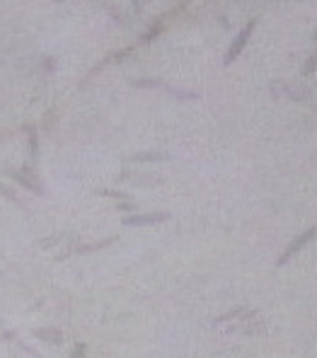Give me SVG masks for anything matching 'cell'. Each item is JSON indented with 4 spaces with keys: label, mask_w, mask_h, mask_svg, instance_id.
I'll list each match as a JSON object with an SVG mask.
<instances>
[{
    "label": "cell",
    "mask_w": 317,
    "mask_h": 358,
    "mask_svg": "<svg viewBox=\"0 0 317 358\" xmlns=\"http://www.w3.org/2000/svg\"><path fill=\"white\" fill-rule=\"evenodd\" d=\"M85 354H87V346H85V344H78L73 349V354H71V358H85Z\"/></svg>",
    "instance_id": "cell-14"
},
{
    "label": "cell",
    "mask_w": 317,
    "mask_h": 358,
    "mask_svg": "<svg viewBox=\"0 0 317 358\" xmlns=\"http://www.w3.org/2000/svg\"><path fill=\"white\" fill-rule=\"evenodd\" d=\"M121 179H129V182H136V184H160L162 182L160 174H124Z\"/></svg>",
    "instance_id": "cell-7"
},
{
    "label": "cell",
    "mask_w": 317,
    "mask_h": 358,
    "mask_svg": "<svg viewBox=\"0 0 317 358\" xmlns=\"http://www.w3.org/2000/svg\"><path fill=\"white\" fill-rule=\"evenodd\" d=\"M54 121H56V109H49V114L41 119V126H44V129H51Z\"/></svg>",
    "instance_id": "cell-13"
},
{
    "label": "cell",
    "mask_w": 317,
    "mask_h": 358,
    "mask_svg": "<svg viewBox=\"0 0 317 358\" xmlns=\"http://www.w3.org/2000/svg\"><path fill=\"white\" fill-rule=\"evenodd\" d=\"M313 71H317V56H313V58H310V61L305 63V68H303V73H305V75H310Z\"/></svg>",
    "instance_id": "cell-15"
},
{
    "label": "cell",
    "mask_w": 317,
    "mask_h": 358,
    "mask_svg": "<svg viewBox=\"0 0 317 358\" xmlns=\"http://www.w3.org/2000/svg\"><path fill=\"white\" fill-rule=\"evenodd\" d=\"M131 51H133V49H131V46H126V49H121V51H116V54H112V56L107 58V61H104V63H109V61H124V58L129 56Z\"/></svg>",
    "instance_id": "cell-11"
},
{
    "label": "cell",
    "mask_w": 317,
    "mask_h": 358,
    "mask_svg": "<svg viewBox=\"0 0 317 358\" xmlns=\"http://www.w3.org/2000/svg\"><path fill=\"white\" fill-rule=\"evenodd\" d=\"M252 312L247 310V307H240V310H233V312H228L223 317H218L216 322H228V320H242V317H249Z\"/></svg>",
    "instance_id": "cell-9"
},
{
    "label": "cell",
    "mask_w": 317,
    "mask_h": 358,
    "mask_svg": "<svg viewBox=\"0 0 317 358\" xmlns=\"http://www.w3.org/2000/svg\"><path fill=\"white\" fill-rule=\"evenodd\" d=\"M169 213H138V215H129L124 218V225L136 227V225H155V223H162L167 220Z\"/></svg>",
    "instance_id": "cell-4"
},
{
    "label": "cell",
    "mask_w": 317,
    "mask_h": 358,
    "mask_svg": "<svg viewBox=\"0 0 317 358\" xmlns=\"http://www.w3.org/2000/svg\"><path fill=\"white\" fill-rule=\"evenodd\" d=\"M315 235H317V225H313V227H310V230H305V232L300 235L298 240H293V242L288 245V249H286V252H283V254H281V257H279V264H276V266H283V264H288V262H291V259H293V257L298 254L300 249H303V247H305V245H308V242H310V240H313V237H315Z\"/></svg>",
    "instance_id": "cell-2"
},
{
    "label": "cell",
    "mask_w": 317,
    "mask_h": 358,
    "mask_svg": "<svg viewBox=\"0 0 317 358\" xmlns=\"http://www.w3.org/2000/svg\"><path fill=\"white\" fill-rule=\"evenodd\" d=\"M160 160H169L167 152L153 150V152H136L131 155V162H160Z\"/></svg>",
    "instance_id": "cell-6"
},
{
    "label": "cell",
    "mask_w": 317,
    "mask_h": 358,
    "mask_svg": "<svg viewBox=\"0 0 317 358\" xmlns=\"http://www.w3.org/2000/svg\"><path fill=\"white\" fill-rule=\"evenodd\" d=\"M116 240V237H109V240H102V242H92V245H85V247H78L75 252H80V254H87V252H97V249H104V247H109Z\"/></svg>",
    "instance_id": "cell-8"
},
{
    "label": "cell",
    "mask_w": 317,
    "mask_h": 358,
    "mask_svg": "<svg viewBox=\"0 0 317 358\" xmlns=\"http://www.w3.org/2000/svg\"><path fill=\"white\" fill-rule=\"evenodd\" d=\"M0 194H5V196H7L10 201H15V204H17V196H15V194H12L10 189H5V187H2V184H0Z\"/></svg>",
    "instance_id": "cell-16"
},
{
    "label": "cell",
    "mask_w": 317,
    "mask_h": 358,
    "mask_svg": "<svg viewBox=\"0 0 317 358\" xmlns=\"http://www.w3.org/2000/svg\"><path fill=\"white\" fill-rule=\"evenodd\" d=\"M257 27V22L252 19V22H247L242 29H240V34H238V39L230 44V49H228V54H225V66H230L235 58L242 54V49H244V44H247V39H249V34H252V29Z\"/></svg>",
    "instance_id": "cell-1"
},
{
    "label": "cell",
    "mask_w": 317,
    "mask_h": 358,
    "mask_svg": "<svg viewBox=\"0 0 317 358\" xmlns=\"http://www.w3.org/2000/svg\"><path fill=\"white\" fill-rule=\"evenodd\" d=\"M315 39H317V34H315Z\"/></svg>",
    "instance_id": "cell-19"
},
{
    "label": "cell",
    "mask_w": 317,
    "mask_h": 358,
    "mask_svg": "<svg viewBox=\"0 0 317 358\" xmlns=\"http://www.w3.org/2000/svg\"><path fill=\"white\" fill-rule=\"evenodd\" d=\"M2 339H12V332H5V334H0V341Z\"/></svg>",
    "instance_id": "cell-18"
},
{
    "label": "cell",
    "mask_w": 317,
    "mask_h": 358,
    "mask_svg": "<svg viewBox=\"0 0 317 358\" xmlns=\"http://www.w3.org/2000/svg\"><path fill=\"white\" fill-rule=\"evenodd\" d=\"M12 177H15V182H17V184L32 189L34 194H44V184H41L39 174L32 170V167H24V170H19V172H12Z\"/></svg>",
    "instance_id": "cell-3"
},
{
    "label": "cell",
    "mask_w": 317,
    "mask_h": 358,
    "mask_svg": "<svg viewBox=\"0 0 317 358\" xmlns=\"http://www.w3.org/2000/svg\"><path fill=\"white\" fill-rule=\"evenodd\" d=\"M116 208H119V211H131V208H136V206H133L131 201H124V204L119 201V206H116Z\"/></svg>",
    "instance_id": "cell-17"
},
{
    "label": "cell",
    "mask_w": 317,
    "mask_h": 358,
    "mask_svg": "<svg viewBox=\"0 0 317 358\" xmlns=\"http://www.w3.org/2000/svg\"><path fill=\"white\" fill-rule=\"evenodd\" d=\"M24 131H27V136H29V152H32V157H37V152H39L37 131H34V126H24Z\"/></svg>",
    "instance_id": "cell-10"
},
{
    "label": "cell",
    "mask_w": 317,
    "mask_h": 358,
    "mask_svg": "<svg viewBox=\"0 0 317 358\" xmlns=\"http://www.w3.org/2000/svg\"><path fill=\"white\" fill-rule=\"evenodd\" d=\"M34 337L46 344H63V332L54 329V327H44V329H34Z\"/></svg>",
    "instance_id": "cell-5"
},
{
    "label": "cell",
    "mask_w": 317,
    "mask_h": 358,
    "mask_svg": "<svg viewBox=\"0 0 317 358\" xmlns=\"http://www.w3.org/2000/svg\"><path fill=\"white\" fill-rule=\"evenodd\" d=\"M133 87H160V80H133Z\"/></svg>",
    "instance_id": "cell-12"
}]
</instances>
